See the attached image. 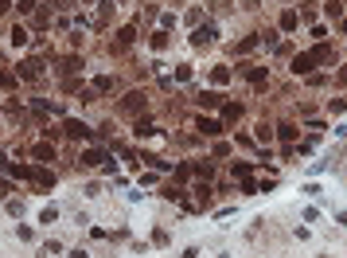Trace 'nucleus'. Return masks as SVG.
I'll use <instances>...</instances> for the list:
<instances>
[{"mask_svg":"<svg viewBox=\"0 0 347 258\" xmlns=\"http://www.w3.org/2000/svg\"><path fill=\"white\" fill-rule=\"evenodd\" d=\"M8 172H12V176H23V180H31L35 188H51V184H55V172H51V168H35V164H8Z\"/></svg>","mask_w":347,"mask_h":258,"instance_id":"nucleus-1","label":"nucleus"},{"mask_svg":"<svg viewBox=\"0 0 347 258\" xmlns=\"http://www.w3.org/2000/svg\"><path fill=\"white\" fill-rule=\"evenodd\" d=\"M148 106V98H144V90H129L121 102H117V114H140Z\"/></svg>","mask_w":347,"mask_h":258,"instance_id":"nucleus-2","label":"nucleus"},{"mask_svg":"<svg viewBox=\"0 0 347 258\" xmlns=\"http://www.w3.org/2000/svg\"><path fill=\"white\" fill-rule=\"evenodd\" d=\"M16 74H20V78H27V82L43 78V59H23L20 67H16Z\"/></svg>","mask_w":347,"mask_h":258,"instance_id":"nucleus-3","label":"nucleus"},{"mask_svg":"<svg viewBox=\"0 0 347 258\" xmlns=\"http://www.w3.org/2000/svg\"><path fill=\"white\" fill-rule=\"evenodd\" d=\"M215 35H219L215 23H199V27L191 31V43H195V47H207V43H215Z\"/></svg>","mask_w":347,"mask_h":258,"instance_id":"nucleus-4","label":"nucleus"},{"mask_svg":"<svg viewBox=\"0 0 347 258\" xmlns=\"http://www.w3.org/2000/svg\"><path fill=\"white\" fill-rule=\"evenodd\" d=\"M63 133H67V137H74V141H86V137H94V129L86 125V121H78V117H70L67 125H63Z\"/></svg>","mask_w":347,"mask_h":258,"instance_id":"nucleus-5","label":"nucleus"},{"mask_svg":"<svg viewBox=\"0 0 347 258\" xmlns=\"http://www.w3.org/2000/svg\"><path fill=\"white\" fill-rule=\"evenodd\" d=\"M195 129H199L203 137H219L227 125H223V121H215V117H195Z\"/></svg>","mask_w":347,"mask_h":258,"instance_id":"nucleus-6","label":"nucleus"},{"mask_svg":"<svg viewBox=\"0 0 347 258\" xmlns=\"http://www.w3.org/2000/svg\"><path fill=\"white\" fill-rule=\"evenodd\" d=\"M133 133L144 141V137H156V133H160V125H156L152 117H137V121H133Z\"/></svg>","mask_w":347,"mask_h":258,"instance_id":"nucleus-7","label":"nucleus"},{"mask_svg":"<svg viewBox=\"0 0 347 258\" xmlns=\"http://www.w3.org/2000/svg\"><path fill=\"white\" fill-rule=\"evenodd\" d=\"M133 43H137V27H121V31H117L114 51H125V47H133Z\"/></svg>","mask_w":347,"mask_h":258,"instance_id":"nucleus-8","label":"nucleus"},{"mask_svg":"<svg viewBox=\"0 0 347 258\" xmlns=\"http://www.w3.org/2000/svg\"><path fill=\"white\" fill-rule=\"evenodd\" d=\"M31 157H35V161H55V141H39V145L31 149Z\"/></svg>","mask_w":347,"mask_h":258,"instance_id":"nucleus-9","label":"nucleus"},{"mask_svg":"<svg viewBox=\"0 0 347 258\" xmlns=\"http://www.w3.org/2000/svg\"><path fill=\"white\" fill-rule=\"evenodd\" d=\"M308 55H312V63H332V59H336V51H332V43H320V47H312Z\"/></svg>","mask_w":347,"mask_h":258,"instance_id":"nucleus-10","label":"nucleus"},{"mask_svg":"<svg viewBox=\"0 0 347 258\" xmlns=\"http://www.w3.org/2000/svg\"><path fill=\"white\" fill-rule=\"evenodd\" d=\"M195 102H199L203 110H215V106H223V94H219V90H203L199 98H195Z\"/></svg>","mask_w":347,"mask_h":258,"instance_id":"nucleus-11","label":"nucleus"},{"mask_svg":"<svg viewBox=\"0 0 347 258\" xmlns=\"http://www.w3.org/2000/svg\"><path fill=\"white\" fill-rule=\"evenodd\" d=\"M246 78H250V82H254L257 90H261V86H265V82H269V67H250V70H246Z\"/></svg>","mask_w":347,"mask_h":258,"instance_id":"nucleus-12","label":"nucleus"},{"mask_svg":"<svg viewBox=\"0 0 347 258\" xmlns=\"http://www.w3.org/2000/svg\"><path fill=\"white\" fill-rule=\"evenodd\" d=\"M312 67H316L312 55H293V67H289V70H293V74H308Z\"/></svg>","mask_w":347,"mask_h":258,"instance_id":"nucleus-13","label":"nucleus"},{"mask_svg":"<svg viewBox=\"0 0 347 258\" xmlns=\"http://www.w3.org/2000/svg\"><path fill=\"white\" fill-rule=\"evenodd\" d=\"M238 117H242V106L238 102H223V125H234Z\"/></svg>","mask_w":347,"mask_h":258,"instance_id":"nucleus-14","label":"nucleus"},{"mask_svg":"<svg viewBox=\"0 0 347 258\" xmlns=\"http://www.w3.org/2000/svg\"><path fill=\"white\" fill-rule=\"evenodd\" d=\"M78 70H82V59H78V55H67V59L59 63V74H78Z\"/></svg>","mask_w":347,"mask_h":258,"instance_id":"nucleus-15","label":"nucleus"},{"mask_svg":"<svg viewBox=\"0 0 347 258\" xmlns=\"http://www.w3.org/2000/svg\"><path fill=\"white\" fill-rule=\"evenodd\" d=\"M106 161V153H102V149H86V153H82V161L78 164H86V168H98V164Z\"/></svg>","mask_w":347,"mask_h":258,"instance_id":"nucleus-16","label":"nucleus"},{"mask_svg":"<svg viewBox=\"0 0 347 258\" xmlns=\"http://www.w3.org/2000/svg\"><path fill=\"white\" fill-rule=\"evenodd\" d=\"M297 27H301V16H297L293 8H289V12H281V31H297Z\"/></svg>","mask_w":347,"mask_h":258,"instance_id":"nucleus-17","label":"nucleus"},{"mask_svg":"<svg viewBox=\"0 0 347 258\" xmlns=\"http://www.w3.org/2000/svg\"><path fill=\"white\" fill-rule=\"evenodd\" d=\"M27 39H31V31H27L23 23H16V27H12V47H27Z\"/></svg>","mask_w":347,"mask_h":258,"instance_id":"nucleus-18","label":"nucleus"},{"mask_svg":"<svg viewBox=\"0 0 347 258\" xmlns=\"http://www.w3.org/2000/svg\"><path fill=\"white\" fill-rule=\"evenodd\" d=\"M114 86H117L114 74H98V78H94V90H98V94H110Z\"/></svg>","mask_w":347,"mask_h":258,"instance_id":"nucleus-19","label":"nucleus"},{"mask_svg":"<svg viewBox=\"0 0 347 258\" xmlns=\"http://www.w3.org/2000/svg\"><path fill=\"white\" fill-rule=\"evenodd\" d=\"M16 82H20V74H16V70H4V67H0V90H12Z\"/></svg>","mask_w":347,"mask_h":258,"instance_id":"nucleus-20","label":"nucleus"},{"mask_svg":"<svg viewBox=\"0 0 347 258\" xmlns=\"http://www.w3.org/2000/svg\"><path fill=\"white\" fill-rule=\"evenodd\" d=\"M273 137H277V129H273L269 121H261V125H257V141H261V145H269Z\"/></svg>","mask_w":347,"mask_h":258,"instance_id":"nucleus-21","label":"nucleus"},{"mask_svg":"<svg viewBox=\"0 0 347 258\" xmlns=\"http://www.w3.org/2000/svg\"><path fill=\"white\" fill-rule=\"evenodd\" d=\"M277 137L281 141H297V125H293V121H281V125H277Z\"/></svg>","mask_w":347,"mask_h":258,"instance_id":"nucleus-22","label":"nucleus"},{"mask_svg":"<svg viewBox=\"0 0 347 258\" xmlns=\"http://www.w3.org/2000/svg\"><path fill=\"white\" fill-rule=\"evenodd\" d=\"M148 47H152V51H164V47H168V31H152V35H148Z\"/></svg>","mask_w":347,"mask_h":258,"instance_id":"nucleus-23","label":"nucleus"},{"mask_svg":"<svg viewBox=\"0 0 347 258\" xmlns=\"http://www.w3.org/2000/svg\"><path fill=\"white\" fill-rule=\"evenodd\" d=\"M324 16H328V20H340V16H344V4H340V0H328V4H324Z\"/></svg>","mask_w":347,"mask_h":258,"instance_id":"nucleus-24","label":"nucleus"},{"mask_svg":"<svg viewBox=\"0 0 347 258\" xmlns=\"http://www.w3.org/2000/svg\"><path fill=\"white\" fill-rule=\"evenodd\" d=\"M211 82H219V86L231 82V67H215V70H211Z\"/></svg>","mask_w":347,"mask_h":258,"instance_id":"nucleus-25","label":"nucleus"},{"mask_svg":"<svg viewBox=\"0 0 347 258\" xmlns=\"http://www.w3.org/2000/svg\"><path fill=\"white\" fill-rule=\"evenodd\" d=\"M257 43H261V39H257V35H246V39H242V43H238V55H246V51H254Z\"/></svg>","mask_w":347,"mask_h":258,"instance_id":"nucleus-26","label":"nucleus"},{"mask_svg":"<svg viewBox=\"0 0 347 258\" xmlns=\"http://www.w3.org/2000/svg\"><path fill=\"white\" fill-rule=\"evenodd\" d=\"M55 219H59V208H43V215H39V223H47V227H51Z\"/></svg>","mask_w":347,"mask_h":258,"instance_id":"nucleus-27","label":"nucleus"},{"mask_svg":"<svg viewBox=\"0 0 347 258\" xmlns=\"http://www.w3.org/2000/svg\"><path fill=\"white\" fill-rule=\"evenodd\" d=\"M199 20H203V8H191V12H187V23H195V27H199Z\"/></svg>","mask_w":347,"mask_h":258,"instance_id":"nucleus-28","label":"nucleus"},{"mask_svg":"<svg viewBox=\"0 0 347 258\" xmlns=\"http://www.w3.org/2000/svg\"><path fill=\"white\" fill-rule=\"evenodd\" d=\"M16 8H20V16H27V12H35V0H20Z\"/></svg>","mask_w":347,"mask_h":258,"instance_id":"nucleus-29","label":"nucleus"},{"mask_svg":"<svg viewBox=\"0 0 347 258\" xmlns=\"http://www.w3.org/2000/svg\"><path fill=\"white\" fill-rule=\"evenodd\" d=\"M211 8H215V12H227V8H231V0H211Z\"/></svg>","mask_w":347,"mask_h":258,"instance_id":"nucleus-30","label":"nucleus"},{"mask_svg":"<svg viewBox=\"0 0 347 258\" xmlns=\"http://www.w3.org/2000/svg\"><path fill=\"white\" fill-rule=\"evenodd\" d=\"M47 4H55V8H59V12H67V8H74V4H70V0H47Z\"/></svg>","mask_w":347,"mask_h":258,"instance_id":"nucleus-31","label":"nucleus"},{"mask_svg":"<svg viewBox=\"0 0 347 258\" xmlns=\"http://www.w3.org/2000/svg\"><path fill=\"white\" fill-rule=\"evenodd\" d=\"M8 196H12V184H8V180H0V200H8Z\"/></svg>","mask_w":347,"mask_h":258,"instance_id":"nucleus-32","label":"nucleus"},{"mask_svg":"<svg viewBox=\"0 0 347 258\" xmlns=\"http://www.w3.org/2000/svg\"><path fill=\"white\" fill-rule=\"evenodd\" d=\"M336 82H340V86L347 82V67H340V74H336Z\"/></svg>","mask_w":347,"mask_h":258,"instance_id":"nucleus-33","label":"nucleus"},{"mask_svg":"<svg viewBox=\"0 0 347 258\" xmlns=\"http://www.w3.org/2000/svg\"><path fill=\"white\" fill-rule=\"evenodd\" d=\"M8 8H12V0H0V16H4V12H8Z\"/></svg>","mask_w":347,"mask_h":258,"instance_id":"nucleus-34","label":"nucleus"},{"mask_svg":"<svg viewBox=\"0 0 347 258\" xmlns=\"http://www.w3.org/2000/svg\"><path fill=\"white\" fill-rule=\"evenodd\" d=\"M344 31H347V20H344Z\"/></svg>","mask_w":347,"mask_h":258,"instance_id":"nucleus-35","label":"nucleus"},{"mask_svg":"<svg viewBox=\"0 0 347 258\" xmlns=\"http://www.w3.org/2000/svg\"><path fill=\"white\" fill-rule=\"evenodd\" d=\"M0 59H4V51H0Z\"/></svg>","mask_w":347,"mask_h":258,"instance_id":"nucleus-36","label":"nucleus"}]
</instances>
